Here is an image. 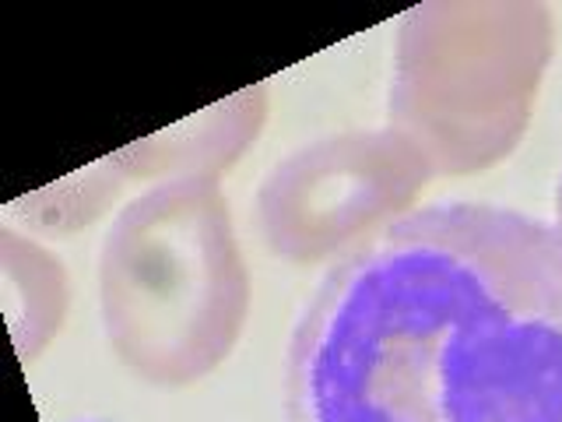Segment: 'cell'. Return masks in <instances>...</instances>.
I'll use <instances>...</instances> for the list:
<instances>
[{
    "mask_svg": "<svg viewBox=\"0 0 562 422\" xmlns=\"http://www.w3.org/2000/svg\"><path fill=\"white\" fill-rule=\"evenodd\" d=\"M285 422H562V233L471 201L383 225L299 313Z\"/></svg>",
    "mask_w": 562,
    "mask_h": 422,
    "instance_id": "obj_1",
    "label": "cell"
},
{
    "mask_svg": "<svg viewBox=\"0 0 562 422\" xmlns=\"http://www.w3.org/2000/svg\"><path fill=\"white\" fill-rule=\"evenodd\" d=\"M246 313L250 271L218 180H162L105 229L99 316L134 377L155 387L204 380L233 356Z\"/></svg>",
    "mask_w": 562,
    "mask_h": 422,
    "instance_id": "obj_2",
    "label": "cell"
},
{
    "mask_svg": "<svg viewBox=\"0 0 562 422\" xmlns=\"http://www.w3.org/2000/svg\"><path fill=\"white\" fill-rule=\"evenodd\" d=\"M555 57L541 0H429L401 18L391 127L432 176H479L517 152Z\"/></svg>",
    "mask_w": 562,
    "mask_h": 422,
    "instance_id": "obj_3",
    "label": "cell"
},
{
    "mask_svg": "<svg viewBox=\"0 0 562 422\" xmlns=\"http://www.w3.org/2000/svg\"><path fill=\"white\" fill-rule=\"evenodd\" d=\"M432 169L394 127L341 131L295 148L263 176L257 222L268 251L292 264L345 257L408 215Z\"/></svg>",
    "mask_w": 562,
    "mask_h": 422,
    "instance_id": "obj_4",
    "label": "cell"
},
{
    "mask_svg": "<svg viewBox=\"0 0 562 422\" xmlns=\"http://www.w3.org/2000/svg\"><path fill=\"white\" fill-rule=\"evenodd\" d=\"M263 116H268V88L254 85L233 99L211 106L207 113H198L162 134L116 152L110 163L120 173V180H151V176L218 180L250 148V141L263 127Z\"/></svg>",
    "mask_w": 562,
    "mask_h": 422,
    "instance_id": "obj_5",
    "label": "cell"
},
{
    "mask_svg": "<svg viewBox=\"0 0 562 422\" xmlns=\"http://www.w3.org/2000/svg\"><path fill=\"white\" fill-rule=\"evenodd\" d=\"M555 229L562 233V180H559V190H555Z\"/></svg>",
    "mask_w": 562,
    "mask_h": 422,
    "instance_id": "obj_6",
    "label": "cell"
}]
</instances>
